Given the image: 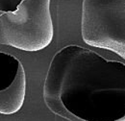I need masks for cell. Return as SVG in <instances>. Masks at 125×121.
<instances>
[{"label":"cell","mask_w":125,"mask_h":121,"mask_svg":"<svg viewBox=\"0 0 125 121\" xmlns=\"http://www.w3.org/2000/svg\"><path fill=\"white\" fill-rule=\"evenodd\" d=\"M43 100L55 114L66 111L87 121L125 118V63L82 46H65L50 62Z\"/></svg>","instance_id":"cell-1"},{"label":"cell","mask_w":125,"mask_h":121,"mask_svg":"<svg viewBox=\"0 0 125 121\" xmlns=\"http://www.w3.org/2000/svg\"><path fill=\"white\" fill-rule=\"evenodd\" d=\"M50 0H22L16 11L0 15V44L36 52L53 40Z\"/></svg>","instance_id":"cell-2"},{"label":"cell","mask_w":125,"mask_h":121,"mask_svg":"<svg viewBox=\"0 0 125 121\" xmlns=\"http://www.w3.org/2000/svg\"><path fill=\"white\" fill-rule=\"evenodd\" d=\"M81 31L85 43L125 60V0H84Z\"/></svg>","instance_id":"cell-3"},{"label":"cell","mask_w":125,"mask_h":121,"mask_svg":"<svg viewBox=\"0 0 125 121\" xmlns=\"http://www.w3.org/2000/svg\"><path fill=\"white\" fill-rule=\"evenodd\" d=\"M26 94V75L21 64L14 83L0 91V113L10 115L17 112L23 106Z\"/></svg>","instance_id":"cell-4"},{"label":"cell","mask_w":125,"mask_h":121,"mask_svg":"<svg viewBox=\"0 0 125 121\" xmlns=\"http://www.w3.org/2000/svg\"><path fill=\"white\" fill-rule=\"evenodd\" d=\"M21 64L15 56L0 52V91L6 90L14 83Z\"/></svg>","instance_id":"cell-5"},{"label":"cell","mask_w":125,"mask_h":121,"mask_svg":"<svg viewBox=\"0 0 125 121\" xmlns=\"http://www.w3.org/2000/svg\"><path fill=\"white\" fill-rule=\"evenodd\" d=\"M22 0H0V12H14Z\"/></svg>","instance_id":"cell-6"},{"label":"cell","mask_w":125,"mask_h":121,"mask_svg":"<svg viewBox=\"0 0 125 121\" xmlns=\"http://www.w3.org/2000/svg\"><path fill=\"white\" fill-rule=\"evenodd\" d=\"M56 114L62 117V118L67 119L68 121H87V120H84V119H81V118H78V117H76V116H74L71 113H68L66 111H59ZM116 121H125V118H122V119H119V120H116Z\"/></svg>","instance_id":"cell-7"}]
</instances>
